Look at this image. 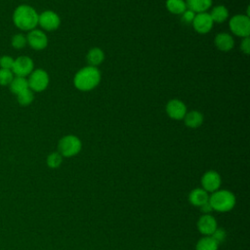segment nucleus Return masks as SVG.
Here are the masks:
<instances>
[{
	"mask_svg": "<svg viewBox=\"0 0 250 250\" xmlns=\"http://www.w3.org/2000/svg\"><path fill=\"white\" fill-rule=\"evenodd\" d=\"M101 71L96 66H84L79 69L73 78L74 87L81 92H89L95 89L101 81Z\"/></svg>",
	"mask_w": 250,
	"mask_h": 250,
	"instance_id": "f257e3e1",
	"label": "nucleus"
},
{
	"mask_svg": "<svg viewBox=\"0 0 250 250\" xmlns=\"http://www.w3.org/2000/svg\"><path fill=\"white\" fill-rule=\"evenodd\" d=\"M38 13L28 5L18 6L13 13L14 24L21 30L30 31L38 25Z\"/></svg>",
	"mask_w": 250,
	"mask_h": 250,
	"instance_id": "f03ea898",
	"label": "nucleus"
},
{
	"mask_svg": "<svg viewBox=\"0 0 250 250\" xmlns=\"http://www.w3.org/2000/svg\"><path fill=\"white\" fill-rule=\"evenodd\" d=\"M235 195L227 189H218L209 195V203L213 210L224 213L230 211L235 205Z\"/></svg>",
	"mask_w": 250,
	"mask_h": 250,
	"instance_id": "7ed1b4c3",
	"label": "nucleus"
},
{
	"mask_svg": "<svg viewBox=\"0 0 250 250\" xmlns=\"http://www.w3.org/2000/svg\"><path fill=\"white\" fill-rule=\"evenodd\" d=\"M82 143L75 135H66L62 137L58 144L59 153L64 157H72L80 152Z\"/></svg>",
	"mask_w": 250,
	"mask_h": 250,
	"instance_id": "20e7f679",
	"label": "nucleus"
},
{
	"mask_svg": "<svg viewBox=\"0 0 250 250\" xmlns=\"http://www.w3.org/2000/svg\"><path fill=\"white\" fill-rule=\"evenodd\" d=\"M230 31L238 37H249L250 34V19L246 15H235L229 21Z\"/></svg>",
	"mask_w": 250,
	"mask_h": 250,
	"instance_id": "39448f33",
	"label": "nucleus"
},
{
	"mask_svg": "<svg viewBox=\"0 0 250 250\" xmlns=\"http://www.w3.org/2000/svg\"><path fill=\"white\" fill-rule=\"evenodd\" d=\"M28 88L34 92H43L49 85L50 78L46 70L42 68L33 69V71L28 75Z\"/></svg>",
	"mask_w": 250,
	"mask_h": 250,
	"instance_id": "423d86ee",
	"label": "nucleus"
},
{
	"mask_svg": "<svg viewBox=\"0 0 250 250\" xmlns=\"http://www.w3.org/2000/svg\"><path fill=\"white\" fill-rule=\"evenodd\" d=\"M34 69L33 61L27 56H21L14 60L12 71L14 75L20 77L28 76Z\"/></svg>",
	"mask_w": 250,
	"mask_h": 250,
	"instance_id": "0eeeda50",
	"label": "nucleus"
},
{
	"mask_svg": "<svg viewBox=\"0 0 250 250\" xmlns=\"http://www.w3.org/2000/svg\"><path fill=\"white\" fill-rule=\"evenodd\" d=\"M38 24L44 30L53 31L59 28L61 24V19L56 12L52 10H46L38 16Z\"/></svg>",
	"mask_w": 250,
	"mask_h": 250,
	"instance_id": "6e6552de",
	"label": "nucleus"
},
{
	"mask_svg": "<svg viewBox=\"0 0 250 250\" xmlns=\"http://www.w3.org/2000/svg\"><path fill=\"white\" fill-rule=\"evenodd\" d=\"M222 184L221 176L218 172L214 170H209L205 172L201 178V186L204 190L207 192H214L220 189Z\"/></svg>",
	"mask_w": 250,
	"mask_h": 250,
	"instance_id": "1a4fd4ad",
	"label": "nucleus"
},
{
	"mask_svg": "<svg viewBox=\"0 0 250 250\" xmlns=\"http://www.w3.org/2000/svg\"><path fill=\"white\" fill-rule=\"evenodd\" d=\"M27 44L34 50L40 51L47 47L48 45V37L45 34L43 30L34 28L30 31H28V34L26 36Z\"/></svg>",
	"mask_w": 250,
	"mask_h": 250,
	"instance_id": "9d476101",
	"label": "nucleus"
},
{
	"mask_svg": "<svg viewBox=\"0 0 250 250\" xmlns=\"http://www.w3.org/2000/svg\"><path fill=\"white\" fill-rule=\"evenodd\" d=\"M191 24L193 29L196 32L200 34H205L212 29L214 22L210 17V14L207 12H204V13L195 14V17Z\"/></svg>",
	"mask_w": 250,
	"mask_h": 250,
	"instance_id": "9b49d317",
	"label": "nucleus"
},
{
	"mask_svg": "<svg viewBox=\"0 0 250 250\" xmlns=\"http://www.w3.org/2000/svg\"><path fill=\"white\" fill-rule=\"evenodd\" d=\"M166 113L167 115L175 120L184 119L187 111V106L184 102L179 99H172L166 104Z\"/></svg>",
	"mask_w": 250,
	"mask_h": 250,
	"instance_id": "f8f14e48",
	"label": "nucleus"
},
{
	"mask_svg": "<svg viewBox=\"0 0 250 250\" xmlns=\"http://www.w3.org/2000/svg\"><path fill=\"white\" fill-rule=\"evenodd\" d=\"M217 228V221L211 214L202 215L197 222V229L203 235H211Z\"/></svg>",
	"mask_w": 250,
	"mask_h": 250,
	"instance_id": "ddd939ff",
	"label": "nucleus"
},
{
	"mask_svg": "<svg viewBox=\"0 0 250 250\" xmlns=\"http://www.w3.org/2000/svg\"><path fill=\"white\" fill-rule=\"evenodd\" d=\"M214 43L218 50L222 52H229L234 46V39L229 33L221 32L215 36Z\"/></svg>",
	"mask_w": 250,
	"mask_h": 250,
	"instance_id": "4468645a",
	"label": "nucleus"
},
{
	"mask_svg": "<svg viewBox=\"0 0 250 250\" xmlns=\"http://www.w3.org/2000/svg\"><path fill=\"white\" fill-rule=\"evenodd\" d=\"M188 200L193 206L200 207L209 200V194L202 188H196L189 192Z\"/></svg>",
	"mask_w": 250,
	"mask_h": 250,
	"instance_id": "2eb2a0df",
	"label": "nucleus"
},
{
	"mask_svg": "<svg viewBox=\"0 0 250 250\" xmlns=\"http://www.w3.org/2000/svg\"><path fill=\"white\" fill-rule=\"evenodd\" d=\"M187 9L192 11L195 14L204 13L212 6L213 0H185Z\"/></svg>",
	"mask_w": 250,
	"mask_h": 250,
	"instance_id": "dca6fc26",
	"label": "nucleus"
},
{
	"mask_svg": "<svg viewBox=\"0 0 250 250\" xmlns=\"http://www.w3.org/2000/svg\"><path fill=\"white\" fill-rule=\"evenodd\" d=\"M184 123L189 128H198L203 123V115L198 110H190L186 113L184 117Z\"/></svg>",
	"mask_w": 250,
	"mask_h": 250,
	"instance_id": "f3484780",
	"label": "nucleus"
},
{
	"mask_svg": "<svg viewBox=\"0 0 250 250\" xmlns=\"http://www.w3.org/2000/svg\"><path fill=\"white\" fill-rule=\"evenodd\" d=\"M86 60L89 65L91 66H98L101 64L104 60V53L102 49L98 47H94L90 49L86 55Z\"/></svg>",
	"mask_w": 250,
	"mask_h": 250,
	"instance_id": "a211bd4d",
	"label": "nucleus"
},
{
	"mask_svg": "<svg viewBox=\"0 0 250 250\" xmlns=\"http://www.w3.org/2000/svg\"><path fill=\"white\" fill-rule=\"evenodd\" d=\"M209 14L213 22L217 23H222L229 18V10L224 5L215 6Z\"/></svg>",
	"mask_w": 250,
	"mask_h": 250,
	"instance_id": "6ab92c4d",
	"label": "nucleus"
},
{
	"mask_svg": "<svg viewBox=\"0 0 250 250\" xmlns=\"http://www.w3.org/2000/svg\"><path fill=\"white\" fill-rule=\"evenodd\" d=\"M9 86H10L11 92L17 96L20 93L23 92L24 90L28 89V82L25 77L15 76Z\"/></svg>",
	"mask_w": 250,
	"mask_h": 250,
	"instance_id": "aec40b11",
	"label": "nucleus"
},
{
	"mask_svg": "<svg viewBox=\"0 0 250 250\" xmlns=\"http://www.w3.org/2000/svg\"><path fill=\"white\" fill-rule=\"evenodd\" d=\"M167 10L174 15H182L187 10L185 0H166Z\"/></svg>",
	"mask_w": 250,
	"mask_h": 250,
	"instance_id": "412c9836",
	"label": "nucleus"
},
{
	"mask_svg": "<svg viewBox=\"0 0 250 250\" xmlns=\"http://www.w3.org/2000/svg\"><path fill=\"white\" fill-rule=\"evenodd\" d=\"M218 247L219 244L210 235H204L197 241L195 250H218Z\"/></svg>",
	"mask_w": 250,
	"mask_h": 250,
	"instance_id": "4be33fe9",
	"label": "nucleus"
},
{
	"mask_svg": "<svg viewBox=\"0 0 250 250\" xmlns=\"http://www.w3.org/2000/svg\"><path fill=\"white\" fill-rule=\"evenodd\" d=\"M33 100H34V94L29 88L20 93L19 95H17V101L22 106L29 105L33 102Z\"/></svg>",
	"mask_w": 250,
	"mask_h": 250,
	"instance_id": "5701e85b",
	"label": "nucleus"
},
{
	"mask_svg": "<svg viewBox=\"0 0 250 250\" xmlns=\"http://www.w3.org/2000/svg\"><path fill=\"white\" fill-rule=\"evenodd\" d=\"M62 162V156L59 152H52L47 156V165L52 169H56L60 167Z\"/></svg>",
	"mask_w": 250,
	"mask_h": 250,
	"instance_id": "b1692460",
	"label": "nucleus"
},
{
	"mask_svg": "<svg viewBox=\"0 0 250 250\" xmlns=\"http://www.w3.org/2000/svg\"><path fill=\"white\" fill-rule=\"evenodd\" d=\"M11 44L15 49H22L27 44L26 36L22 33H17L12 37Z\"/></svg>",
	"mask_w": 250,
	"mask_h": 250,
	"instance_id": "393cba45",
	"label": "nucleus"
},
{
	"mask_svg": "<svg viewBox=\"0 0 250 250\" xmlns=\"http://www.w3.org/2000/svg\"><path fill=\"white\" fill-rule=\"evenodd\" d=\"M14 77H15L14 73L11 69L0 68V85L2 86L10 85Z\"/></svg>",
	"mask_w": 250,
	"mask_h": 250,
	"instance_id": "a878e982",
	"label": "nucleus"
},
{
	"mask_svg": "<svg viewBox=\"0 0 250 250\" xmlns=\"http://www.w3.org/2000/svg\"><path fill=\"white\" fill-rule=\"evenodd\" d=\"M219 245L226 239V236H227V232L224 229L222 228H217L214 232L210 235Z\"/></svg>",
	"mask_w": 250,
	"mask_h": 250,
	"instance_id": "bb28decb",
	"label": "nucleus"
},
{
	"mask_svg": "<svg viewBox=\"0 0 250 250\" xmlns=\"http://www.w3.org/2000/svg\"><path fill=\"white\" fill-rule=\"evenodd\" d=\"M14 60L11 56H2L0 57V68H5V69H11L14 64Z\"/></svg>",
	"mask_w": 250,
	"mask_h": 250,
	"instance_id": "cd10ccee",
	"label": "nucleus"
},
{
	"mask_svg": "<svg viewBox=\"0 0 250 250\" xmlns=\"http://www.w3.org/2000/svg\"><path fill=\"white\" fill-rule=\"evenodd\" d=\"M182 21L187 23V24H191L192 23V21L195 17V13H193L192 11L187 9L182 15Z\"/></svg>",
	"mask_w": 250,
	"mask_h": 250,
	"instance_id": "c85d7f7f",
	"label": "nucleus"
},
{
	"mask_svg": "<svg viewBox=\"0 0 250 250\" xmlns=\"http://www.w3.org/2000/svg\"><path fill=\"white\" fill-rule=\"evenodd\" d=\"M240 50L242 51V53L249 55L250 53V39L249 37H245L242 38V41L240 43Z\"/></svg>",
	"mask_w": 250,
	"mask_h": 250,
	"instance_id": "c756f323",
	"label": "nucleus"
},
{
	"mask_svg": "<svg viewBox=\"0 0 250 250\" xmlns=\"http://www.w3.org/2000/svg\"><path fill=\"white\" fill-rule=\"evenodd\" d=\"M199 208H200L201 212L204 213V214H211V212L213 211V209H212V207H211V205L209 203V200L206 203H204L202 206H200Z\"/></svg>",
	"mask_w": 250,
	"mask_h": 250,
	"instance_id": "7c9ffc66",
	"label": "nucleus"
}]
</instances>
